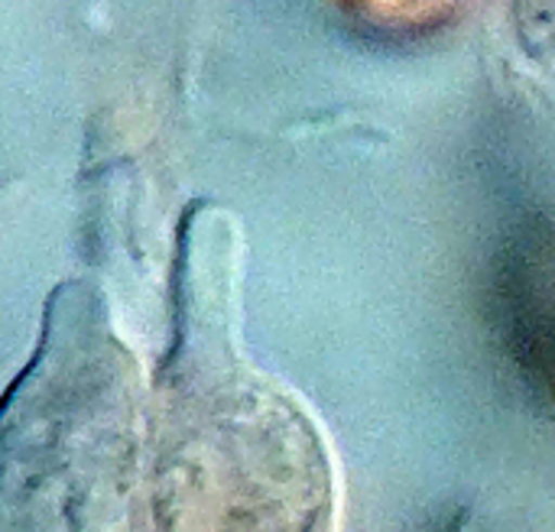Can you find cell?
<instances>
[{
  "label": "cell",
  "instance_id": "1",
  "mask_svg": "<svg viewBox=\"0 0 555 532\" xmlns=\"http://www.w3.org/2000/svg\"><path fill=\"white\" fill-rule=\"evenodd\" d=\"M293 410L247 374L182 280L179 325L146 364L107 296L62 283L0 400V532H312Z\"/></svg>",
  "mask_w": 555,
  "mask_h": 532
}]
</instances>
